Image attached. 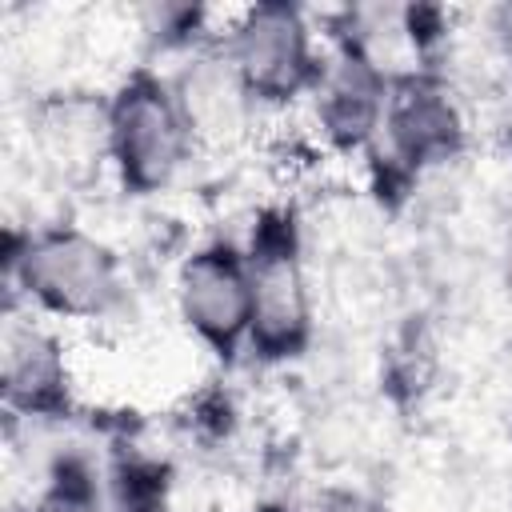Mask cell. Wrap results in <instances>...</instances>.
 <instances>
[{
    "label": "cell",
    "mask_w": 512,
    "mask_h": 512,
    "mask_svg": "<svg viewBox=\"0 0 512 512\" xmlns=\"http://www.w3.org/2000/svg\"><path fill=\"white\" fill-rule=\"evenodd\" d=\"M4 284L8 304H24L52 324H108L132 300L124 252L76 220L8 228Z\"/></svg>",
    "instance_id": "cell-1"
},
{
    "label": "cell",
    "mask_w": 512,
    "mask_h": 512,
    "mask_svg": "<svg viewBox=\"0 0 512 512\" xmlns=\"http://www.w3.org/2000/svg\"><path fill=\"white\" fill-rule=\"evenodd\" d=\"M244 244L252 328L248 356L264 368L296 364L316 344V280L308 264V236L296 204H264Z\"/></svg>",
    "instance_id": "cell-2"
},
{
    "label": "cell",
    "mask_w": 512,
    "mask_h": 512,
    "mask_svg": "<svg viewBox=\"0 0 512 512\" xmlns=\"http://www.w3.org/2000/svg\"><path fill=\"white\" fill-rule=\"evenodd\" d=\"M104 104L112 184L128 200L172 192L200 152L168 72L156 64H128L104 92Z\"/></svg>",
    "instance_id": "cell-3"
},
{
    "label": "cell",
    "mask_w": 512,
    "mask_h": 512,
    "mask_svg": "<svg viewBox=\"0 0 512 512\" xmlns=\"http://www.w3.org/2000/svg\"><path fill=\"white\" fill-rule=\"evenodd\" d=\"M220 48L260 112H288L304 104L320 80L328 36L316 32L312 16L288 0H260L236 8L224 20Z\"/></svg>",
    "instance_id": "cell-4"
},
{
    "label": "cell",
    "mask_w": 512,
    "mask_h": 512,
    "mask_svg": "<svg viewBox=\"0 0 512 512\" xmlns=\"http://www.w3.org/2000/svg\"><path fill=\"white\" fill-rule=\"evenodd\" d=\"M468 140H472L468 100L440 68H432L392 80L384 128L368 160L388 184L416 188L428 176L464 160Z\"/></svg>",
    "instance_id": "cell-5"
},
{
    "label": "cell",
    "mask_w": 512,
    "mask_h": 512,
    "mask_svg": "<svg viewBox=\"0 0 512 512\" xmlns=\"http://www.w3.org/2000/svg\"><path fill=\"white\" fill-rule=\"evenodd\" d=\"M172 308L184 332L224 368L248 356L252 292H248L244 244L224 232L196 240L176 260Z\"/></svg>",
    "instance_id": "cell-6"
},
{
    "label": "cell",
    "mask_w": 512,
    "mask_h": 512,
    "mask_svg": "<svg viewBox=\"0 0 512 512\" xmlns=\"http://www.w3.org/2000/svg\"><path fill=\"white\" fill-rule=\"evenodd\" d=\"M0 392L12 420L64 424L76 416V376L60 324L24 304H4Z\"/></svg>",
    "instance_id": "cell-7"
},
{
    "label": "cell",
    "mask_w": 512,
    "mask_h": 512,
    "mask_svg": "<svg viewBox=\"0 0 512 512\" xmlns=\"http://www.w3.org/2000/svg\"><path fill=\"white\" fill-rule=\"evenodd\" d=\"M392 80L356 48L328 40V56L312 96L304 100L316 144L332 156H368L388 112Z\"/></svg>",
    "instance_id": "cell-8"
},
{
    "label": "cell",
    "mask_w": 512,
    "mask_h": 512,
    "mask_svg": "<svg viewBox=\"0 0 512 512\" xmlns=\"http://www.w3.org/2000/svg\"><path fill=\"white\" fill-rule=\"evenodd\" d=\"M168 80H172V92L180 100V112L192 128L200 156L204 152L228 156L256 136L264 112L252 100V92L244 88V80L236 76V68L228 64L220 44L180 56V64L168 72Z\"/></svg>",
    "instance_id": "cell-9"
},
{
    "label": "cell",
    "mask_w": 512,
    "mask_h": 512,
    "mask_svg": "<svg viewBox=\"0 0 512 512\" xmlns=\"http://www.w3.org/2000/svg\"><path fill=\"white\" fill-rule=\"evenodd\" d=\"M32 160L68 188L92 184L108 172V104L104 92L56 88L28 104Z\"/></svg>",
    "instance_id": "cell-10"
},
{
    "label": "cell",
    "mask_w": 512,
    "mask_h": 512,
    "mask_svg": "<svg viewBox=\"0 0 512 512\" xmlns=\"http://www.w3.org/2000/svg\"><path fill=\"white\" fill-rule=\"evenodd\" d=\"M20 512H108L104 472L88 452H56L28 508Z\"/></svg>",
    "instance_id": "cell-11"
},
{
    "label": "cell",
    "mask_w": 512,
    "mask_h": 512,
    "mask_svg": "<svg viewBox=\"0 0 512 512\" xmlns=\"http://www.w3.org/2000/svg\"><path fill=\"white\" fill-rule=\"evenodd\" d=\"M300 512H380L360 488L344 480H320L304 500H296Z\"/></svg>",
    "instance_id": "cell-12"
},
{
    "label": "cell",
    "mask_w": 512,
    "mask_h": 512,
    "mask_svg": "<svg viewBox=\"0 0 512 512\" xmlns=\"http://www.w3.org/2000/svg\"><path fill=\"white\" fill-rule=\"evenodd\" d=\"M248 512H300L296 504H288V500H276V496H264V500H256Z\"/></svg>",
    "instance_id": "cell-13"
}]
</instances>
